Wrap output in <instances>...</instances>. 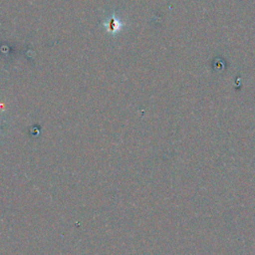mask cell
Listing matches in <instances>:
<instances>
[{
    "label": "cell",
    "instance_id": "obj_1",
    "mask_svg": "<svg viewBox=\"0 0 255 255\" xmlns=\"http://www.w3.org/2000/svg\"><path fill=\"white\" fill-rule=\"evenodd\" d=\"M124 25L125 24L114 14L110 18H108L106 22H104L106 30L111 34H117L118 32H120L123 29Z\"/></svg>",
    "mask_w": 255,
    "mask_h": 255
}]
</instances>
